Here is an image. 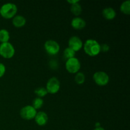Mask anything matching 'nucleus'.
<instances>
[{
    "mask_svg": "<svg viewBox=\"0 0 130 130\" xmlns=\"http://www.w3.org/2000/svg\"><path fill=\"white\" fill-rule=\"evenodd\" d=\"M5 72H6V67L5 64L0 62V78H1L5 75Z\"/></svg>",
    "mask_w": 130,
    "mask_h": 130,
    "instance_id": "21",
    "label": "nucleus"
},
{
    "mask_svg": "<svg viewBox=\"0 0 130 130\" xmlns=\"http://www.w3.org/2000/svg\"><path fill=\"white\" fill-rule=\"evenodd\" d=\"M43 104H44V101H43V99L39 97H36L33 100L32 106L37 110L38 109H41L43 105Z\"/></svg>",
    "mask_w": 130,
    "mask_h": 130,
    "instance_id": "18",
    "label": "nucleus"
},
{
    "mask_svg": "<svg viewBox=\"0 0 130 130\" xmlns=\"http://www.w3.org/2000/svg\"><path fill=\"white\" fill-rule=\"evenodd\" d=\"M71 26L76 30H81L86 27V21L83 18L79 17H75L71 20Z\"/></svg>",
    "mask_w": 130,
    "mask_h": 130,
    "instance_id": "11",
    "label": "nucleus"
},
{
    "mask_svg": "<svg viewBox=\"0 0 130 130\" xmlns=\"http://www.w3.org/2000/svg\"><path fill=\"white\" fill-rule=\"evenodd\" d=\"M26 24V19L20 15H16L12 19V24L14 27L20 28L24 27Z\"/></svg>",
    "mask_w": 130,
    "mask_h": 130,
    "instance_id": "12",
    "label": "nucleus"
},
{
    "mask_svg": "<svg viewBox=\"0 0 130 130\" xmlns=\"http://www.w3.org/2000/svg\"><path fill=\"white\" fill-rule=\"evenodd\" d=\"M67 2L71 5H73V4L77 3H79V0H67Z\"/></svg>",
    "mask_w": 130,
    "mask_h": 130,
    "instance_id": "24",
    "label": "nucleus"
},
{
    "mask_svg": "<svg viewBox=\"0 0 130 130\" xmlns=\"http://www.w3.org/2000/svg\"><path fill=\"white\" fill-rule=\"evenodd\" d=\"M10 32L7 29H0V42L1 43L8 42V41L10 40Z\"/></svg>",
    "mask_w": 130,
    "mask_h": 130,
    "instance_id": "14",
    "label": "nucleus"
},
{
    "mask_svg": "<svg viewBox=\"0 0 130 130\" xmlns=\"http://www.w3.org/2000/svg\"><path fill=\"white\" fill-rule=\"evenodd\" d=\"M68 45L70 48L73 50L75 52H77L83 48V43L79 37L77 36H72L69 39Z\"/></svg>",
    "mask_w": 130,
    "mask_h": 130,
    "instance_id": "9",
    "label": "nucleus"
},
{
    "mask_svg": "<svg viewBox=\"0 0 130 130\" xmlns=\"http://www.w3.org/2000/svg\"><path fill=\"white\" fill-rule=\"evenodd\" d=\"M83 47L85 53L90 57H95L101 52L100 43L93 39H87Z\"/></svg>",
    "mask_w": 130,
    "mask_h": 130,
    "instance_id": "1",
    "label": "nucleus"
},
{
    "mask_svg": "<svg viewBox=\"0 0 130 130\" xmlns=\"http://www.w3.org/2000/svg\"><path fill=\"white\" fill-rule=\"evenodd\" d=\"M50 66L53 69H55L56 68H57V62L55 60H52L50 62Z\"/></svg>",
    "mask_w": 130,
    "mask_h": 130,
    "instance_id": "23",
    "label": "nucleus"
},
{
    "mask_svg": "<svg viewBox=\"0 0 130 130\" xmlns=\"http://www.w3.org/2000/svg\"><path fill=\"white\" fill-rule=\"evenodd\" d=\"M93 79L95 83L100 86H104L109 82V76L104 71H97L93 76Z\"/></svg>",
    "mask_w": 130,
    "mask_h": 130,
    "instance_id": "8",
    "label": "nucleus"
},
{
    "mask_svg": "<svg viewBox=\"0 0 130 130\" xmlns=\"http://www.w3.org/2000/svg\"><path fill=\"white\" fill-rule=\"evenodd\" d=\"M34 93L38 96V97L41 98L42 99V98L44 97L46 95H47L48 93L46 88L39 87L34 90Z\"/></svg>",
    "mask_w": 130,
    "mask_h": 130,
    "instance_id": "19",
    "label": "nucleus"
},
{
    "mask_svg": "<svg viewBox=\"0 0 130 130\" xmlns=\"http://www.w3.org/2000/svg\"><path fill=\"white\" fill-rule=\"evenodd\" d=\"M60 88V82L57 77H52L47 81L46 89L48 93H57L59 91Z\"/></svg>",
    "mask_w": 130,
    "mask_h": 130,
    "instance_id": "7",
    "label": "nucleus"
},
{
    "mask_svg": "<svg viewBox=\"0 0 130 130\" xmlns=\"http://www.w3.org/2000/svg\"><path fill=\"white\" fill-rule=\"evenodd\" d=\"M75 55H76V52L70 48L69 47L66 48L63 51V56L65 57V58H67V60L75 57Z\"/></svg>",
    "mask_w": 130,
    "mask_h": 130,
    "instance_id": "20",
    "label": "nucleus"
},
{
    "mask_svg": "<svg viewBox=\"0 0 130 130\" xmlns=\"http://www.w3.org/2000/svg\"><path fill=\"white\" fill-rule=\"evenodd\" d=\"M72 130H76V129H72Z\"/></svg>",
    "mask_w": 130,
    "mask_h": 130,
    "instance_id": "27",
    "label": "nucleus"
},
{
    "mask_svg": "<svg viewBox=\"0 0 130 130\" xmlns=\"http://www.w3.org/2000/svg\"><path fill=\"white\" fill-rule=\"evenodd\" d=\"M18 8L15 3H6L0 8V15L6 19H13L17 13Z\"/></svg>",
    "mask_w": 130,
    "mask_h": 130,
    "instance_id": "2",
    "label": "nucleus"
},
{
    "mask_svg": "<svg viewBox=\"0 0 130 130\" xmlns=\"http://www.w3.org/2000/svg\"><path fill=\"white\" fill-rule=\"evenodd\" d=\"M85 75L83 72H78L76 74V76L74 77L75 82L78 85H82L85 81Z\"/></svg>",
    "mask_w": 130,
    "mask_h": 130,
    "instance_id": "17",
    "label": "nucleus"
},
{
    "mask_svg": "<svg viewBox=\"0 0 130 130\" xmlns=\"http://www.w3.org/2000/svg\"><path fill=\"white\" fill-rule=\"evenodd\" d=\"M66 69L69 73L76 74L79 72L81 69V62L76 57L67 59L66 62Z\"/></svg>",
    "mask_w": 130,
    "mask_h": 130,
    "instance_id": "4",
    "label": "nucleus"
},
{
    "mask_svg": "<svg viewBox=\"0 0 130 130\" xmlns=\"http://www.w3.org/2000/svg\"><path fill=\"white\" fill-rule=\"evenodd\" d=\"M102 15L107 20H113L116 17V12L112 7H107L103 9Z\"/></svg>",
    "mask_w": 130,
    "mask_h": 130,
    "instance_id": "13",
    "label": "nucleus"
},
{
    "mask_svg": "<svg viewBox=\"0 0 130 130\" xmlns=\"http://www.w3.org/2000/svg\"><path fill=\"white\" fill-rule=\"evenodd\" d=\"M34 120L38 126H43L46 125L48 121V114L43 111L38 112L34 118Z\"/></svg>",
    "mask_w": 130,
    "mask_h": 130,
    "instance_id": "10",
    "label": "nucleus"
},
{
    "mask_svg": "<svg viewBox=\"0 0 130 130\" xmlns=\"http://www.w3.org/2000/svg\"><path fill=\"white\" fill-rule=\"evenodd\" d=\"M110 47L107 44H103L100 45V50L104 52H107L109 50Z\"/></svg>",
    "mask_w": 130,
    "mask_h": 130,
    "instance_id": "22",
    "label": "nucleus"
},
{
    "mask_svg": "<svg viewBox=\"0 0 130 130\" xmlns=\"http://www.w3.org/2000/svg\"><path fill=\"white\" fill-rule=\"evenodd\" d=\"M37 110L32 105H25L20 110V116L25 120L34 119L37 114Z\"/></svg>",
    "mask_w": 130,
    "mask_h": 130,
    "instance_id": "6",
    "label": "nucleus"
},
{
    "mask_svg": "<svg viewBox=\"0 0 130 130\" xmlns=\"http://www.w3.org/2000/svg\"><path fill=\"white\" fill-rule=\"evenodd\" d=\"M15 53V50L11 43H1L0 44V55L6 59L11 58Z\"/></svg>",
    "mask_w": 130,
    "mask_h": 130,
    "instance_id": "3",
    "label": "nucleus"
},
{
    "mask_svg": "<svg viewBox=\"0 0 130 130\" xmlns=\"http://www.w3.org/2000/svg\"><path fill=\"white\" fill-rule=\"evenodd\" d=\"M100 124L99 123H96V124H95V127L96 128H97V127H100Z\"/></svg>",
    "mask_w": 130,
    "mask_h": 130,
    "instance_id": "26",
    "label": "nucleus"
},
{
    "mask_svg": "<svg viewBox=\"0 0 130 130\" xmlns=\"http://www.w3.org/2000/svg\"><path fill=\"white\" fill-rule=\"evenodd\" d=\"M70 10H71V11L72 13V14H74L76 17H78L82 12V7H81V5H80L79 3L71 5Z\"/></svg>",
    "mask_w": 130,
    "mask_h": 130,
    "instance_id": "15",
    "label": "nucleus"
},
{
    "mask_svg": "<svg viewBox=\"0 0 130 130\" xmlns=\"http://www.w3.org/2000/svg\"><path fill=\"white\" fill-rule=\"evenodd\" d=\"M44 48L46 53L50 55H55L59 52L60 47L58 43L53 39H49L44 43Z\"/></svg>",
    "mask_w": 130,
    "mask_h": 130,
    "instance_id": "5",
    "label": "nucleus"
},
{
    "mask_svg": "<svg viewBox=\"0 0 130 130\" xmlns=\"http://www.w3.org/2000/svg\"><path fill=\"white\" fill-rule=\"evenodd\" d=\"M120 10L125 15H129L130 14V1L126 0L123 1L120 6Z\"/></svg>",
    "mask_w": 130,
    "mask_h": 130,
    "instance_id": "16",
    "label": "nucleus"
},
{
    "mask_svg": "<svg viewBox=\"0 0 130 130\" xmlns=\"http://www.w3.org/2000/svg\"><path fill=\"white\" fill-rule=\"evenodd\" d=\"M93 130H105V129H104V128H102V127L100 126V127H97V128H95Z\"/></svg>",
    "mask_w": 130,
    "mask_h": 130,
    "instance_id": "25",
    "label": "nucleus"
}]
</instances>
